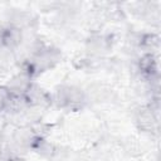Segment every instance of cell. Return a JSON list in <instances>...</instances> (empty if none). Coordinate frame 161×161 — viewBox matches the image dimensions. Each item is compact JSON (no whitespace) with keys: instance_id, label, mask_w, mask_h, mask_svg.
<instances>
[{"instance_id":"1","label":"cell","mask_w":161,"mask_h":161,"mask_svg":"<svg viewBox=\"0 0 161 161\" xmlns=\"http://www.w3.org/2000/svg\"><path fill=\"white\" fill-rule=\"evenodd\" d=\"M30 87V78L28 73H19L15 74L9 79V82L5 86V89L9 92V94L20 96L23 93H26L28 88Z\"/></svg>"},{"instance_id":"2","label":"cell","mask_w":161,"mask_h":161,"mask_svg":"<svg viewBox=\"0 0 161 161\" xmlns=\"http://www.w3.org/2000/svg\"><path fill=\"white\" fill-rule=\"evenodd\" d=\"M38 150H39V152H40L43 156H52V155L54 153V147H53V145H50V143H48V142H42V143H39Z\"/></svg>"}]
</instances>
